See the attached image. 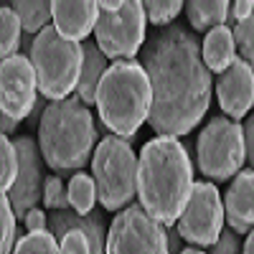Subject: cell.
<instances>
[{
    "label": "cell",
    "instance_id": "1",
    "mask_svg": "<svg viewBox=\"0 0 254 254\" xmlns=\"http://www.w3.org/2000/svg\"><path fill=\"white\" fill-rule=\"evenodd\" d=\"M140 56L153 87L147 125L165 137L188 135L211 104V71L196 36L183 26H168L147 41Z\"/></svg>",
    "mask_w": 254,
    "mask_h": 254
},
{
    "label": "cell",
    "instance_id": "2",
    "mask_svg": "<svg viewBox=\"0 0 254 254\" xmlns=\"http://www.w3.org/2000/svg\"><path fill=\"white\" fill-rule=\"evenodd\" d=\"M193 190V165L178 137L158 135L137 158L140 206L163 226H176Z\"/></svg>",
    "mask_w": 254,
    "mask_h": 254
},
{
    "label": "cell",
    "instance_id": "3",
    "mask_svg": "<svg viewBox=\"0 0 254 254\" xmlns=\"http://www.w3.org/2000/svg\"><path fill=\"white\" fill-rule=\"evenodd\" d=\"M97 145V130L89 107L79 97L49 102L44 117L38 120V147L49 168L61 176L84 168Z\"/></svg>",
    "mask_w": 254,
    "mask_h": 254
},
{
    "label": "cell",
    "instance_id": "4",
    "mask_svg": "<svg viewBox=\"0 0 254 254\" xmlns=\"http://www.w3.org/2000/svg\"><path fill=\"white\" fill-rule=\"evenodd\" d=\"M153 107V87L142 64L130 61H115L104 74L99 92H97V110L110 127L112 135L130 140L142 122H147Z\"/></svg>",
    "mask_w": 254,
    "mask_h": 254
},
{
    "label": "cell",
    "instance_id": "5",
    "mask_svg": "<svg viewBox=\"0 0 254 254\" xmlns=\"http://www.w3.org/2000/svg\"><path fill=\"white\" fill-rule=\"evenodd\" d=\"M28 59L36 69L38 92L49 102L66 99L81 79L84 66V44L64 38L54 26L33 36Z\"/></svg>",
    "mask_w": 254,
    "mask_h": 254
},
{
    "label": "cell",
    "instance_id": "6",
    "mask_svg": "<svg viewBox=\"0 0 254 254\" xmlns=\"http://www.w3.org/2000/svg\"><path fill=\"white\" fill-rule=\"evenodd\" d=\"M92 176L97 183V198L107 211H125L137 193V158L130 140L117 135L102 137L92 155Z\"/></svg>",
    "mask_w": 254,
    "mask_h": 254
},
{
    "label": "cell",
    "instance_id": "7",
    "mask_svg": "<svg viewBox=\"0 0 254 254\" xmlns=\"http://www.w3.org/2000/svg\"><path fill=\"white\" fill-rule=\"evenodd\" d=\"M147 13L140 0H99L97 46L115 61H130L147 44L145 41Z\"/></svg>",
    "mask_w": 254,
    "mask_h": 254
},
{
    "label": "cell",
    "instance_id": "8",
    "mask_svg": "<svg viewBox=\"0 0 254 254\" xmlns=\"http://www.w3.org/2000/svg\"><path fill=\"white\" fill-rule=\"evenodd\" d=\"M198 171L211 181H229L242 173V165L247 163V145L242 125L231 117H214L196 142Z\"/></svg>",
    "mask_w": 254,
    "mask_h": 254
},
{
    "label": "cell",
    "instance_id": "9",
    "mask_svg": "<svg viewBox=\"0 0 254 254\" xmlns=\"http://www.w3.org/2000/svg\"><path fill=\"white\" fill-rule=\"evenodd\" d=\"M107 254H171L168 226L155 221L140 203L127 206L110 224Z\"/></svg>",
    "mask_w": 254,
    "mask_h": 254
},
{
    "label": "cell",
    "instance_id": "10",
    "mask_svg": "<svg viewBox=\"0 0 254 254\" xmlns=\"http://www.w3.org/2000/svg\"><path fill=\"white\" fill-rule=\"evenodd\" d=\"M224 198L219 196V188L208 181L193 183L190 198L178 219V231L183 242L193 247H214L224 231Z\"/></svg>",
    "mask_w": 254,
    "mask_h": 254
},
{
    "label": "cell",
    "instance_id": "11",
    "mask_svg": "<svg viewBox=\"0 0 254 254\" xmlns=\"http://www.w3.org/2000/svg\"><path fill=\"white\" fill-rule=\"evenodd\" d=\"M49 231L56 237L61 254H107V234L104 216L92 214H76L74 208L66 211H51Z\"/></svg>",
    "mask_w": 254,
    "mask_h": 254
},
{
    "label": "cell",
    "instance_id": "12",
    "mask_svg": "<svg viewBox=\"0 0 254 254\" xmlns=\"http://www.w3.org/2000/svg\"><path fill=\"white\" fill-rule=\"evenodd\" d=\"M36 89L38 79L28 56L15 54L10 59H3L0 64V112L10 115L15 122H23L33 115L38 104Z\"/></svg>",
    "mask_w": 254,
    "mask_h": 254
},
{
    "label": "cell",
    "instance_id": "13",
    "mask_svg": "<svg viewBox=\"0 0 254 254\" xmlns=\"http://www.w3.org/2000/svg\"><path fill=\"white\" fill-rule=\"evenodd\" d=\"M15 150H18V178L13 188L8 190V201L15 211L18 219H26L28 211L36 208L38 201H44V153L33 137H15Z\"/></svg>",
    "mask_w": 254,
    "mask_h": 254
},
{
    "label": "cell",
    "instance_id": "14",
    "mask_svg": "<svg viewBox=\"0 0 254 254\" xmlns=\"http://www.w3.org/2000/svg\"><path fill=\"white\" fill-rule=\"evenodd\" d=\"M216 94L219 107L226 117H231L234 122L244 117L254 107V69L247 61L237 59L224 74H219Z\"/></svg>",
    "mask_w": 254,
    "mask_h": 254
},
{
    "label": "cell",
    "instance_id": "15",
    "mask_svg": "<svg viewBox=\"0 0 254 254\" xmlns=\"http://www.w3.org/2000/svg\"><path fill=\"white\" fill-rule=\"evenodd\" d=\"M99 20V3L94 0H54V28L69 41H84Z\"/></svg>",
    "mask_w": 254,
    "mask_h": 254
},
{
    "label": "cell",
    "instance_id": "16",
    "mask_svg": "<svg viewBox=\"0 0 254 254\" xmlns=\"http://www.w3.org/2000/svg\"><path fill=\"white\" fill-rule=\"evenodd\" d=\"M224 211L229 229L237 234H249L254 229V171H242L231 181L226 196H224Z\"/></svg>",
    "mask_w": 254,
    "mask_h": 254
},
{
    "label": "cell",
    "instance_id": "17",
    "mask_svg": "<svg viewBox=\"0 0 254 254\" xmlns=\"http://www.w3.org/2000/svg\"><path fill=\"white\" fill-rule=\"evenodd\" d=\"M110 66H112L110 59L102 54L97 41H84V66H81V79L76 87V94L84 104H97L99 84H102Z\"/></svg>",
    "mask_w": 254,
    "mask_h": 254
},
{
    "label": "cell",
    "instance_id": "18",
    "mask_svg": "<svg viewBox=\"0 0 254 254\" xmlns=\"http://www.w3.org/2000/svg\"><path fill=\"white\" fill-rule=\"evenodd\" d=\"M201 54H203V61H206L208 71L224 74L231 64L239 59L231 26H219L214 31H208L206 38H203V44H201Z\"/></svg>",
    "mask_w": 254,
    "mask_h": 254
},
{
    "label": "cell",
    "instance_id": "19",
    "mask_svg": "<svg viewBox=\"0 0 254 254\" xmlns=\"http://www.w3.org/2000/svg\"><path fill=\"white\" fill-rule=\"evenodd\" d=\"M229 5L226 0H190L186 3V18L193 31H214L229 23Z\"/></svg>",
    "mask_w": 254,
    "mask_h": 254
},
{
    "label": "cell",
    "instance_id": "20",
    "mask_svg": "<svg viewBox=\"0 0 254 254\" xmlns=\"http://www.w3.org/2000/svg\"><path fill=\"white\" fill-rule=\"evenodd\" d=\"M10 8L20 18V26L28 36H38L49 28V20H54V3L49 0H15Z\"/></svg>",
    "mask_w": 254,
    "mask_h": 254
},
{
    "label": "cell",
    "instance_id": "21",
    "mask_svg": "<svg viewBox=\"0 0 254 254\" xmlns=\"http://www.w3.org/2000/svg\"><path fill=\"white\" fill-rule=\"evenodd\" d=\"M20 44H23V26H20V18L15 15V10L10 5H3V10H0V56L3 59L15 56Z\"/></svg>",
    "mask_w": 254,
    "mask_h": 254
},
{
    "label": "cell",
    "instance_id": "22",
    "mask_svg": "<svg viewBox=\"0 0 254 254\" xmlns=\"http://www.w3.org/2000/svg\"><path fill=\"white\" fill-rule=\"evenodd\" d=\"M94 196H97V183L89 173H74L69 181V203L76 214H92L94 211Z\"/></svg>",
    "mask_w": 254,
    "mask_h": 254
},
{
    "label": "cell",
    "instance_id": "23",
    "mask_svg": "<svg viewBox=\"0 0 254 254\" xmlns=\"http://www.w3.org/2000/svg\"><path fill=\"white\" fill-rule=\"evenodd\" d=\"M13 254H61V247L51 231H28L18 239Z\"/></svg>",
    "mask_w": 254,
    "mask_h": 254
},
{
    "label": "cell",
    "instance_id": "24",
    "mask_svg": "<svg viewBox=\"0 0 254 254\" xmlns=\"http://www.w3.org/2000/svg\"><path fill=\"white\" fill-rule=\"evenodd\" d=\"M0 186H3V193L13 188L15 178H18V150L15 142L10 137H0Z\"/></svg>",
    "mask_w": 254,
    "mask_h": 254
},
{
    "label": "cell",
    "instance_id": "25",
    "mask_svg": "<svg viewBox=\"0 0 254 254\" xmlns=\"http://www.w3.org/2000/svg\"><path fill=\"white\" fill-rule=\"evenodd\" d=\"M183 8L186 5L181 3V0H147V3H145L147 20H150L153 26H168V23H173Z\"/></svg>",
    "mask_w": 254,
    "mask_h": 254
},
{
    "label": "cell",
    "instance_id": "26",
    "mask_svg": "<svg viewBox=\"0 0 254 254\" xmlns=\"http://www.w3.org/2000/svg\"><path fill=\"white\" fill-rule=\"evenodd\" d=\"M231 33H234V41H237L239 59L247 61L249 66L254 69V13H252L247 20L237 23L234 28H231Z\"/></svg>",
    "mask_w": 254,
    "mask_h": 254
},
{
    "label": "cell",
    "instance_id": "27",
    "mask_svg": "<svg viewBox=\"0 0 254 254\" xmlns=\"http://www.w3.org/2000/svg\"><path fill=\"white\" fill-rule=\"evenodd\" d=\"M44 203L51 211H66V208H71V203H69V186L61 183V176H49L46 178Z\"/></svg>",
    "mask_w": 254,
    "mask_h": 254
},
{
    "label": "cell",
    "instance_id": "28",
    "mask_svg": "<svg viewBox=\"0 0 254 254\" xmlns=\"http://www.w3.org/2000/svg\"><path fill=\"white\" fill-rule=\"evenodd\" d=\"M0 208H3V252L0 254H13V244L15 242V211L8 201V196L3 193V201H0Z\"/></svg>",
    "mask_w": 254,
    "mask_h": 254
},
{
    "label": "cell",
    "instance_id": "29",
    "mask_svg": "<svg viewBox=\"0 0 254 254\" xmlns=\"http://www.w3.org/2000/svg\"><path fill=\"white\" fill-rule=\"evenodd\" d=\"M244 244L239 242L237 237V231H231V229H224L221 231V237L214 247H208V254H242Z\"/></svg>",
    "mask_w": 254,
    "mask_h": 254
},
{
    "label": "cell",
    "instance_id": "30",
    "mask_svg": "<svg viewBox=\"0 0 254 254\" xmlns=\"http://www.w3.org/2000/svg\"><path fill=\"white\" fill-rule=\"evenodd\" d=\"M252 13H254V0H237V3H231L229 5V23H231V28H234L237 23H242V20H247Z\"/></svg>",
    "mask_w": 254,
    "mask_h": 254
},
{
    "label": "cell",
    "instance_id": "31",
    "mask_svg": "<svg viewBox=\"0 0 254 254\" xmlns=\"http://www.w3.org/2000/svg\"><path fill=\"white\" fill-rule=\"evenodd\" d=\"M23 224H26L28 231H49V216H46L41 208L28 211V216L23 219Z\"/></svg>",
    "mask_w": 254,
    "mask_h": 254
},
{
    "label": "cell",
    "instance_id": "32",
    "mask_svg": "<svg viewBox=\"0 0 254 254\" xmlns=\"http://www.w3.org/2000/svg\"><path fill=\"white\" fill-rule=\"evenodd\" d=\"M242 130H244V145H247V163L254 168V112L244 120Z\"/></svg>",
    "mask_w": 254,
    "mask_h": 254
},
{
    "label": "cell",
    "instance_id": "33",
    "mask_svg": "<svg viewBox=\"0 0 254 254\" xmlns=\"http://www.w3.org/2000/svg\"><path fill=\"white\" fill-rule=\"evenodd\" d=\"M181 231H178V226H168V247H171V254H181L183 249H181Z\"/></svg>",
    "mask_w": 254,
    "mask_h": 254
},
{
    "label": "cell",
    "instance_id": "34",
    "mask_svg": "<svg viewBox=\"0 0 254 254\" xmlns=\"http://www.w3.org/2000/svg\"><path fill=\"white\" fill-rule=\"evenodd\" d=\"M15 125H18V122H15V120H13L10 115L0 112V127H3V135H5V137H8V135H10V132L15 130Z\"/></svg>",
    "mask_w": 254,
    "mask_h": 254
},
{
    "label": "cell",
    "instance_id": "35",
    "mask_svg": "<svg viewBox=\"0 0 254 254\" xmlns=\"http://www.w3.org/2000/svg\"><path fill=\"white\" fill-rule=\"evenodd\" d=\"M242 254H254V229L249 231V237H247V242H244V249H242Z\"/></svg>",
    "mask_w": 254,
    "mask_h": 254
},
{
    "label": "cell",
    "instance_id": "36",
    "mask_svg": "<svg viewBox=\"0 0 254 254\" xmlns=\"http://www.w3.org/2000/svg\"><path fill=\"white\" fill-rule=\"evenodd\" d=\"M181 254H203V252H201L198 247H186V249H183Z\"/></svg>",
    "mask_w": 254,
    "mask_h": 254
}]
</instances>
